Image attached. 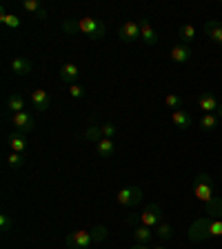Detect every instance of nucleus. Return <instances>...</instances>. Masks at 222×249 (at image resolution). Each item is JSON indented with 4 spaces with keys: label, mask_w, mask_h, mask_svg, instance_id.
Segmentation results:
<instances>
[{
    "label": "nucleus",
    "mask_w": 222,
    "mask_h": 249,
    "mask_svg": "<svg viewBox=\"0 0 222 249\" xmlns=\"http://www.w3.org/2000/svg\"><path fill=\"white\" fill-rule=\"evenodd\" d=\"M154 231H155V236H158L160 240H171L173 238V227H171L169 223H160Z\"/></svg>",
    "instance_id": "nucleus-25"
},
{
    "label": "nucleus",
    "mask_w": 222,
    "mask_h": 249,
    "mask_svg": "<svg viewBox=\"0 0 222 249\" xmlns=\"http://www.w3.org/2000/svg\"><path fill=\"white\" fill-rule=\"evenodd\" d=\"M140 200H142V189L136 185L122 187L118 192V196H116V202H118L120 207H136Z\"/></svg>",
    "instance_id": "nucleus-3"
},
{
    "label": "nucleus",
    "mask_w": 222,
    "mask_h": 249,
    "mask_svg": "<svg viewBox=\"0 0 222 249\" xmlns=\"http://www.w3.org/2000/svg\"><path fill=\"white\" fill-rule=\"evenodd\" d=\"M193 196L198 200H202L207 207L213 205V178L209 176L207 171H200L196 176V182H193Z\"/></svg>",
    "instance_id": "nucleus-1"
},
{
    "label": "nucleus",
    "mask_w": 222,
    "mask_h": 249,
    "mask_svg": "<svg viewBox=\"0 0 222 249\" xmlns=\"http://www.w3.org/2000/svg\"><path fill=\"white\" fill-rule=\"evenodd\" d=\"M11 225H14V220H11L7 213H0V229H2V231H7Z\"/></svg>",
    "instance_id": "nucleus-30"
},
{
    "label": "nucleus",
    "mask_w": 222,
    "mask_h": 249,
    "mask_svg": "<svg viewBox=\"0 0 222 249\" xmlns=\"http://www.w3.org/2000/svg\"><path fill=\"white\" fill-rule=\"evenodd\" d=\"M96 151H98L100 158H111L116 151V142L111 138H102L96 142Z\"/></svg>",
    "instance_id": "nucleus-19"
},
{
    "label": "nucleus",
    "mask_w": 222,
    "mask_h": 249,
    "mask_svg": "<svg viewBox=\"0 0 222 249\" xmlns=\"http://www.w3.org/2000/svg\"><path fill=\"white\" fill-rule=\"evenodd\" d=\"M85 138L87 140H93V142H98V140H102V131H100V124H91L87 131H85Z\"/></svg>",
    "instance_id": "nucleus-27"
},
{
    "label": "nucleus",
    "mask_w": 222,
    "mask_h": 249,
    "mask_svg": "<svg viewBox=\"0 0 222 249\" xmlns=\"http://www.w3.org/2000/svg\"><path fill=\"white\" fill-rule=\"evenodd\" d=\"M165 107H169V109H182V98L178 96V93H167L165 96Z\"/></svg>",
    "instance_id": "nucleus-26"
},
{
    "label": "nucleus",
    "mask_w": 222,
    "mask_h": 249,
    "mask_svg": "<svg viewBox=\"0 0 222 249\" xmlns=\"http://www.w3.org/2000/svg\"><path fill=\"white\" fill-rule=\"evenodd\" d=\"M27 134H20V131H11L9 134V147L11 151H18V154H25L27 149Z\"/></svg>",
    "instance_id": "nucleus-17"
},
{
    "label": "nucleus",
    "mask_w": 222,
    "mask_h": 249,
    "mask_svg": "<svg viewBox=\"0 0 222 249\" xmlns=\"http://www.w3.org/2000/svg\"><path fill=\"white\" fill-rule=\"evenodd\" d=\"M93 243H96L93 231H87V229H78V231H73V233L67 236V247L69 249H89Z\"/></svg>",
    "instance_id": "nucleus-4"
},
{
    "label": "nucleus",
    "mask_w": 222,
    "mask_h": 249,
    "mask_svg": "<svg viewBox=\"0 0 222 249\" xmlns=\"http://www.w3.org/2000/svg\"><path fill=\"white\" fill-rule=\"evenodd\" d=\"M196 105L202 109V111H205V114H216V109H218V105H220V100L216 98V93H213V91H205V93H200V96H198Z\"/></svg>",
    "instance_id": "nucleus-8"
},
{
    "label": "nucleus",
    "mask_w": 222,
    "mask_h": 249,
    "mask_svg": "<svg viewBox=\"0 0 222 249\" xmlns=\"http://www.w3.org/2000/svg\"><path fill=\"white\" fill-rule=\"evenodd\" d=\"M78 31L89 36L91 40H102L104 34H107V27L91 16H85V18H78Z\"/></svg>",
    "instance_id": "nucleus-2"
},
{
    "label": "nucleus",
    "mask_w": 222,
    "mask_h": 249,
    "mask_svg": "<svg viewBox=\"0 0 222 249\" xmlns=\"http://www.w3.org/2000/svg\"><path fill=\"white\" fill-rule=\"evenodd\" d=\"M218 124H220V118L216 114H202V118L198 120V127L202 131H213L218 129Z\"/></svg>",
    "instance_id": "nucleus-20"
},
{
    "label": "nucleus",
    "mask_w": 222,
    "mask_h": 249,
    "mask_svg": "<svg viewBox=\"0 0 222 249\" xmlns=\"http://www.w3.org/2000/svg\"><path fill=\"white\" fill-rule=\"evenodd\" d=\"M140 225H145V227H151V229H155L158 225L162 223V209H160V205H155V202H151V205H147L145 207V212L140 213Z\"/></svg>",
    "instance_id": "nucleus-5"
},
{
    "label": "nucleus",
    "mask_w": 222,
    "mask_h": 249,
    "mask_svg": "<svg viewBox=\"0 0 222 249\" xmlns=\"http://www.w3.org/2000/svg\"><path fill=\"white\" fill-rule=\"evenodd\" d=\"M62 29L67 31V34H78V20H67V22H62Z\"/></svg>",
    "instance_id": "nucleus-31"
},
{
    "label": "nucleus",
    "mask_w": 222,
    "mask_h": 249,
    "mask_svg": "<svg viewBox=\"0 0 222 249\" xmlns=\"http://www.w3.org/2000/svg\"><path fill=\"white\" fill-rule=\"evenodd\" d=\"M169 58L176 62V65H185V62L191 60V47H189V45H182V42H178V45L171 47Z\"/></svg>",
    "instance_id": "nucleus-10"
},
{
    "label": "nucleus",
    "mask_w": 222,
    "mask_h": 249,
    "mask_svg": "<svg viewBox=\"0 0 222 249\" xmlns=\"http://www.w3.org/2000/svg\"><path fill=\"white\" fill-rule=\"evenodd\" d=\"M151 249H167L165 245H155V247H151Z\"/></svg>",
    "instance_id": "nucleus-34"
},
{
    "label": "nucleus",
    "mask_w": 222,
    "mask_h": 249,
    "mask_svg": "<svg viewBox=\"0 0 222 249\" xmlns=\"http://www.w3.org/2000/svg\"><path fill=\"white\" fill-rule=\"evenodd\" d=\"M171 123L176 124L178 129H189L191 127V114L187 109H176V111H171Z\"/></svg>",
    "instance_id": "nucleus-13"
},
{
    "label": "nucleus",
    "mask_w": 222,
    "mask_h": 249,
    "mask_svg": "<svg viewBox=\"0 0 222 249\" xmlns=\"http://www.w3.org/2000/svg\"><path fill=\"white\" fill-rule=\"evenodd\" d=\"M80 78V67H78L76 62H65L60 67V80L62 83H69V85H73Z\"/></svg>",
    "instance_id": "nucleus-11"
},
{
    "label": "nucleus",
    "mask_w": 222,
    "mask_h": 249,
    "mask_svg": "<svg viewBox=\"0 0 222 249\" xmlns=\"http://www.w3.org/2000/svg\"><path fill=\"white\" fill-rule=\"evenodd\" d=\"M11 71L16 76H27L31 71V60L25 56H14L11 58Z\"/></svg>",
    "instance_id": "nucleus-15"
},
{
    "label": "nucleus",
    "mask_w": 222,
    "mask_h": 249,
    "mask_svg": "<svg viewBox=\"0 0 222 249\" xmlns=\"http://www.w3.org/2000/svg\"><path fill=\"white\" fill-rule=\"evenodd\" d=\"M220 158H222V156H220Z\"/></svg>",
    "instance_id": "nucleus-35"
},
{
    "label": "nucleus",
    "mask_w": 222,
    "mask_h": 249,
    "mask_svg": "<svg viewBox=\"0 0 222 249\" xmlns=\"http://www.w3.org/2000/svg\"><path fill=\"white\" fill-rule=\"evenodd\" d=\"M31 105L36 107V111H47L49 109V93L45 89H34L31 91Z\"/></svg>",
    "instance_id": "nucleus-14"
},
{
    "label": "nucleus",
    "mask_w": 222,
    "mask_h": 249,
    "mask_svg": "<svg viewBox=\"0 0 222 249\" xmlns=\"http://www.w3.org/2000/svg\"><path fill=\"white\" fill-rule=\"evenodd\" d=\"M22 9L29 11V14H34V16H38L40 20L47 18V9L42 7L40 0H22Z\"/></svg>",
    "instance_id": "nucleus-18"
},
{
    "label": "nucleus",
    "mask_w": 222,
    "mask_h": 249,
    "mask_svg": "<svg viewBox=\"0 0 222 249\" xmlns=\"http://www.w3.org/2000/svg\"><path fill=\"white\" fill-rule=\"evenodd\" d=\"M131 249H151V247H149V245H138V243H136Z\"/></svg>",
    "instance_id": "nucleus-32"
},
{
    "label": "nucleus",
    "mask_w": 222,
    "mask_h": 249,
    "mask_svg": "<svg viewBox=\"0 0 222 249\" xmlns=\"http://www.w3.org/2000/svg\"><path fill=\"white\" fill-rule=\"evenodd\" d=\"M69 96H71L73 100H80V98H85V87H83V85H78V83L69 85Z\"/></svg>",
    "instance_id": "nucleus-29"
},
{
    "label": "nucleus",
    "mask_w": 222,
    "mask_h": 249,
    "mask_svg": "<svg viewBox=\"0 0 222 249\" xmlns=\"http://www.w3.org/2000/svg\"><path fill=\"white\" fill-rule=\"evenodd\" d=\"M205 34L209 36V40L213 45H220L222 47V22L220 20H209L205 25Z\"/></svg>",
    "instance_id": "nucleus-12"
},
{
    "label": "nucleus",
    "mask_w": 222,
    "mask_h": 249,
    "mask_svg": "<svg viewBox=\"0 0 222 249\" xmlns=\"http://www.w3.org/2000/svg\"><path fill=\"white\" fill-rule=\"evenodd\" d=\"M138 25H140V40L149 47L158 45V34H155V29L151 27V22L147 20V18H140Z\"/></svg>",
    "instance_id": "nucleus-9"
},
{
    "label": "nucleus",
    "mask_w": 222,
    "mask_h": 249,
    "mask_svg": "<svg viewBox=\"0 0 222 249\" xmlns=\"http://www.w3.org/2000/svg\"><path fill=\"white\" fill-rule=\"evenodd\" d=\"M100 131H102V138L114 140V136L118 134V127H116L114 123H104V124H100Z\"/></svg>",
    "instance_id": "nucleus-28"
},
{
    "label": "nucleus",
    "mask_w": 222,
    "mask_h": 249,
    "mask_svg": "<svg viewBox=\"0 0 222 249\" xmlns=\"http://www.w3.org/2000/svg\"><path fill=\"white\" fill-rule=\"evenodd\" d=\"M0 22L5 27H9V29H18L20 27V18L16 14H7L5 9H0Z\"/></svg>",
    "instance_id": "nucleus-23"
},
{
    "label": "nucleus",
    "mask_w": 222,
    "mask_h": 249,
    "mask_svg": "<svg viewBox=\"0 0 222 249\" xmlns=\"http://www.w3.org/2000/svg\"><path fill=\"white\" fill-rule=\"evenodd\" d=\"M7 109H9L11 114L25 111V98H22L20 93H9V98H7Z\"/></svg>",
    "instance_id": "nucleus-21"
},
{
    "label": "nucleus",
    "mask_w": 222,
    "mask_h": 249,
    "mask_svg": "<svg viewBox=\"0 0 222 249\" xmlns=\"http://www.w3.org/2000/svg\"><path fill=\"white\" fill-rule=\"evenodd\" d=\"M154 236H155V231L151 227H145V225H138L134 229V238L138 245H149L154 240Z\"/></svg>",
    "instance_id": "nucleus-16"
},
{
    "label": "nucleus",
    "mask_w": 222,
    "mask_h": 249,
    "mask_svg": "<svg viewBox=\"0 0 222 249\" xmlns=\"http://www.w3.org/2000/svg\"><path fill=\"white\" fill-rule=\"evenodd\" d=\"M22 165H25V154L11 151V154L7 156V167H9V169H20Z\"/></svg>",
    "instance_id": "nucleus-24"
},
{
    "label": "nucleus",
    "mask_w": 222,
    "mask_h": 249,
    "mask_svg": "<svg viewBox=\"0 0 222 249\" xmlns=\"http://www.w3.org/2000/svg\"><path fill=\"white\" fill-rule=\"evenodd\" d=\"M178 36H180V42H182V45H191V42L196 40V27L182 25L180 29H178Z\"/></svg>",
    "instance_id": "nucleus-22"
},
{
    "label": "nucleus",
    "mask_w": 222,
    "mask_h": 249,
    "mask_svg": "<svg viewBox=\"0 0 222 249\" xmlns=\"http://www.w3.org/2000/svg\"><path fill=\"white\" fill-rule=\"evenodd\" d=\"M11 124H14V131H20V134H29V131H34V127H36L31 114H27V111L11 114Z\"/></svg>",
    "instance_id": "nucleus-6"
},
{
    "label": "nucleus",
    "mask_w": 222,
    "mask_h": 249,
    "mask_svg": "<svg viewBox=\"0 0 222 249\" xmlns=\"http://www.w3.org/2000/svg\"><path fill=\"white\" fill-rule=\"evenodd\" d=\"M216 116H218V118H220V120H222V103H220V105H218V109H216Z\"/></svg>",
    "instance_id": "nucleus-33"
},
{
    "label": "nucleus",
    "mask_w": 222,
    "mask_h": 249,
    "mask_svg": "<svg viewBox=\"0 0 222 249\" xmlns=\"http://www.w3.org/2000/svg\"><path fill=\"white\" fill-rule=\"evenodd\" d=\"M118 36L122 42H136L140 38V25L136 20H124L118 29Z\"/></svg>",
    "instance_id": "nucleus-7"
}]
</instances>
